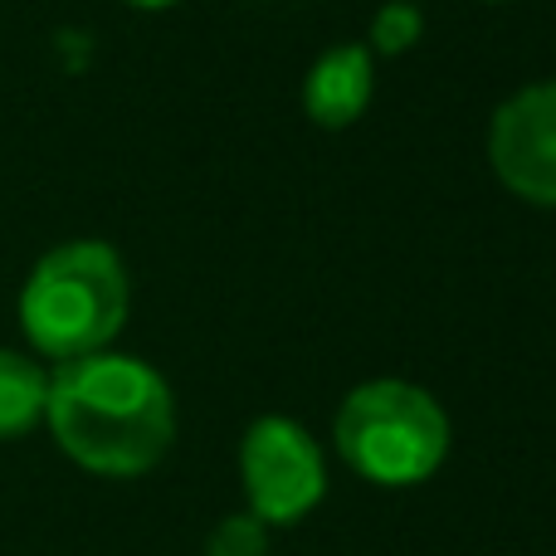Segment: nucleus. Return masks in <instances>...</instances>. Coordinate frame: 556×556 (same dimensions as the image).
Masks as SVG:
<instances>
[{
	"label": "nucleus",
	"instance_id": "5",
	"mask_svg": "<svg viewBox=\"0 0 556 556\" xmlns=\"http://www.w3.org/2000/svg\"><path fill=\"white\" fill-rule=\"evenodd\" d=\"M489 162L513 195L556 205V84L522 88L493 113Z\"/></svg>",
	"mask_w": 556,
	"mask_h": 556
},
{
	"label": "nucleus",
	"instance_id": "3",
	"mask_svg": "<svg viewBox=\"0 0 556 556\" xmlns=\"http://www.w3.org/2000/svg\"><path fill=\"white\" fill-rule=\"evenodd\" d=\"M332 444L342 464L366 483L410 489L440 473L450 454V415L415 381H362L332 420Z\"/></svg>",
	"mask_w": 556,
	"mask_h": 556
},
{
	"label": "nucleus",
	"instance_id": "9",
	"mask_svg": "<svg viewBox=\"0 0 556 556\" xmlns=\"http://www.w3.org/2000/svg\"><path fill=\"white\" fill-rule=\"evenodd\" d=\"M205 556H269V522L254 513H230L205 538Z\"/></svg>",
	"mask_w": 556,
	"mask_h": 556
},
{
	"label": "nucleus",
	"instance_id": "11",
	"mask_svg": "<svg viewBox=\"0 0 556 556\" xmlns=\"http://www.w3.org/2000/svg\"><path fill=\"white\" fill-rule=\"evenodd\" d=\"M493 5H508V0H493Z\"/></svg>",
	"mask_w": 556,
	"mask_h": 556
},
{
	"label": "nucleus",
	"instance_id": "6",
	"mask_svg": "<svg viewBox=\"0 0 556 556\" xmlns=\"http://www.w3.org/2000/svg\"><path fill=\"white\" fill-rule=\"evenodd\" d=\"M376 88V59L366 45H332L303 78V113L323 132H342L366 113Z\"/></svg>",
	"mask_w": 556,
	"mask_h": 556
},
{
	"label": "nucleus",
	"instance_id": "2",
	"mask_svg": "<svg viewBox=\"0 0 556 556\" xmlns=\"http://www.w3.org/2000/svg\"><path fill=\"white\" fill-rule=\"evenodd\" d=\"M127 269L113 244L68 240L29 269L20 293V327L39 356H88L103 352L127 323Z\"/></svg>",
	"mask_w": 556,
	"mask_h": 556
},
{
	"label": "nucleus",
	"instance_id": "7",
	"mask_svg": "<svg viewBox=\"0 0 556 556\" xmlns=\"http://www.w3.org/2000/svg\"><path fill=\"white\" fill-rule=\"evenodd\" d=\"M49 371L25 352L0 346V440H20L45 420Z\"/></svg>",
	"mask_w": 556,
	"mask_h": 556
},
{
	"label": "nucleus",
	"instance_id": "1",
	"mask_svg": "<svg viewBox=\"0 0 556 556\" xmlns=\"http://www.w3.org/2000/svg\"><path fill=\"white\" fill-rule=\"evenodd\" d=\"M45 420L59 450L98 479L152 473L176 440V401L162 371L108 346L59 362Z\"/></svg>",
	"mask_w": 556,
	"mask_h": 556
},
{
	"label": "nucleus",
	"instance_id": "4",
	"mask_svg": "<svg viewBox=\"0 0 556 556\" xmlns=\"http://www.w3.org/2000/svg\"><path fill=\"white\" fill-rule=\"evenodd\" d=\"M240 483L254 518L269 522V528H288L323 503L327 459L298 420L264 415L240 440Z\"/></svg>",
	"mask_w": 556,
	"mask_h": 556
},
{
	"label": "nucleus",
	"instance_id": "8",
	"mask_svg": "<svg viewBox=\"0 0 556 556\" xmlns=\"http://www.w3.org/2000/svg\"><path fill=\"white\" fill-rule=\"evenodd\" d=\"M420 35H425V15L415 0H386L371 20L376 54H405V49L420 45Z\"/></svg>",
	"mask_w": 556,
	"mask_h": 556
},
{
	"label": "nucleus",
	"instance_id": "10",
	"mask_svg": "<svg viewBox=\"0 0 556 556\" xmlns=\"http://www.w3.org/2000/svg\"><path fill=\"white\" fill-rule=\"evenodd\" d=\"M127 5H137V10H172L176 0H127Z\"/></svg>",
	"mask_w": 556,
	"mask_h": 556
}]
</instances>
